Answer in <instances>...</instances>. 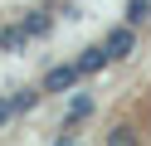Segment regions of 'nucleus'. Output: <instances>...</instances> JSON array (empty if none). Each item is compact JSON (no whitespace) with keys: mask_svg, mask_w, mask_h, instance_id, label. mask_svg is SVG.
I'll return each mask as SVG.
<instances>
[{"mask_svg":"<svg viewBox=\"0 0 151 146\" xmlns=\"http://www.w3.org/2000/svg\"><path fill=\"white\" fill-rule=\"evenodd\" d=\"M88 112H93V97H88V93H78V97H73V107H68V117H63V132H73V127H78Z\"/></svg>","mask_w":151,"mask_h":146,"instance_id":"20e7f679","label":"nucleus"},{"mask_svg":"<svg viewBox=\"0 0 151 146\" xmlns=\"http://www.w3.org/2000/svg\"><path fill=\"white\" fill-rule=\"evenodd\" d=\"M10 117H15V107H10V97H0V127L10 122Z\"/></svg>","mask_w":151,"mask_h":146,"instance_id":"1a4fd4ad","label":"nucleus"},{"mask_svg":"<svg viewBox=\"0 0 151 146\" xmlns=\"http://www.w3.org/2000/svg\"><path fill=\"white\" fill-rule=\"evenodd\" d=\"M34 102H39V93H34V88H24V93H15V97H10V107H15V112H29Z\"/></svg>","mask_w":151,"mask_h":146,"instance_id":"0eeeda50","label":"nucleus"},{"mask_svg":"<svg viewBox=\"0 0 151 146\" xmlns=\"http://www.w3.org/2000/svg\"><path fill=\"white\" fill-rule=\"evenodd\" d=\"M73 83H78V68H73V63H59V68H49V78H44V93H68Z\"/></svg>","mask_w":151,"mask_h":146,"instance_id":"f03ea898","label":"nucleus"},{"mask_svg":"<svg viewBox=\"0 0 151 146\" xmlns=\"http://www.w3.org/2000/svg\"><path fill=\"white\" fill-rule=\"evenodd\" d=\"M112 63V58H107V49H83V54H78V63H73V68H78V78H88V73H102V68H107Z\"/></svg>","mask_w":151,"mask_h":146,"instance_id":"7ed1b4c3","label":"nucleus"},{"mask_svg":"<svg viewBox=\"0 0 151 146\" xmlns=\"http://www.w3.org/2000/svg\"><path fill=\"white\" fill-rule=\"evenodd\" d=\"M24 34H29V39L49 34V15H29V19H24Z\"/></svg>","mask_w":151,"mask_h":146,"instance_id":"423d86ee","label":"nucleus"},{"mask_svg":"<svg viewBox=\"0 0 151 146\" xmlns=\"http://www.w3.org/2000/svg\"><path fill=\"white\" fill-rule=\"evenodd\" d=\"M102 49H107V58H127L132 49H137V34H132V24H117L107 39H102Z\"/></svg>","mask_w":151,"mask_h":146,"instance_id":"f257e3e1","label":"nucleus"},{"mask_svg":"<svg viewBox=\"0 0 151 146\" xmlns=\"http://www.w3.org/2000/svg\"><path fill=\"white\" fill-rule=\"evenodd\" d=\"M141 19H151V0H132L127 5V24H141Z\"/></svg>","mask_w":151,"mask_h":146,"instance_id":"39448f33","label":"nucleus"},{"mask_svg":"<svg viewBox=\"0 0 151 146\" xmlns=\"http://www.w3.org/2000/svg\"><path fill=\"white\" fill-rule=\"evenodd\" d=\"M107 146H137V136H132V127H112Z\"/></svg>","mask_w":151,"mask_h":146,"instance_id":"6e6552de","label":"nucleus"}]
</instances>
